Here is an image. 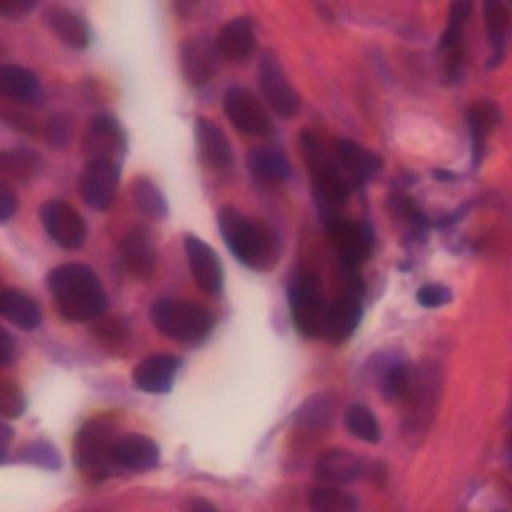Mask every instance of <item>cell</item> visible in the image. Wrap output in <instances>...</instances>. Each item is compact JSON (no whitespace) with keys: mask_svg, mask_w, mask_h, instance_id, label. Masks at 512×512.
Masks as SVG:
<instances>
[{"mask_svg":"<svg viewBox=\"0 0 512 512\" xmlns=\"http://www.w3.org/2000/svg\"><path fill=\"white\" fill-rule=\"evenodd\" d=\"M36 6L34 0H0V14L6 18H20Z\"/></svg>","mask_w":512,"mask_h":512,"instance_id":"obj_38","label":"cell"},{"mask_svg":"<svg viewBox=\"0 0 512 512\" xmlns=\"http://www.w3.org/2000/svg\"><path fill=\"white\" fill-rule=\"evenodd\" d=\"M46 138L54 148H62L72 138V124L66 116H52L46 126Z\"/></svg>","mask_w":512,"mask_h":512,"instance_id":"obj_37","label":"cell"},{"mask_svg":"<svg viewBox=\"0 0 512 512\" xmlns=\"http://www.w3.org/2000/svg\"><path fill=\"white\" fill-rule=\"evenodd\" d=\"M114 464L132 472H148L160 464L158 444L144 434H122L112 448Z\"/></svg>","mask_w":512,"mask_h":512,"instance_id":"obj_16","label":"cell"},{"mask_svg":"<svg viewBox=\"0 0 512 512\" xmlns=\"http://www.w3.org/2000/svg\"><path fill=\"white\" fill-rule=\"evenodd\" d=\"M150 320L160 334L180 344L202 342L214 326L212 314L206 308L174 298L156 300L150 308Z\"/></svg>","mask_w":512,"mask_h":512,"instance_id":"obj_5","label":"cell"},{"mask_svg":"<svg viewBox=\"0 0 512 512\" xmlns=\"http://www.w3.org/2000/svg\"><path fill=\"white\" fill-rule=\"evenodd\" d=\"M40 220L46 234L64 250H76L86 240L84 218L68 202H44L40 206Z\"/></svg>","mask_w":512,"mask_h":512,"instance_id":"obj_10","label":"cell"},{"mask_svg":"<svg viewBox=\"0 0 512 512\" xmlns=\"http://www.w3.org/2000/svg\"><path fill=\"white\" fill-rule=\"evenodd\" d=\"M132 196L136 208L150 220H164L168 216V202L160 188L148 180V178H138L132 186Z\"/></svg>","mask_w":512,"mask_h":512,"instance_id":"obj_31","label":"cell"},{"mask_svg":"<svg viewBox=\"0 0 512 512\" xmlns=\"http://www.w3.org/2000/svg\"><path fill=\"white\" fill-rule=\"evenodd\" d=\"M482 12H484V26H486V40L492 48L490 64L496 66L504 58L508 40L512 36V16L508 8L496 0L484 2Z\"/></svg>","mask_w":512,"mask_h":512,"instance_id":"obj_25","label":"cell"},{"mask_svg":"<svg viewBox=\"0 0 512 512\" xmlns=\"http://www.w3.org/2000/svg\"><path fill=\"white\" fill-rule=\"evenodd\" d=\"M16 356V342L14 338L8 334V330H0V364L8 366Z\"/></svg>","mask_w":512,"mask_h":512,"instance_id":"obj_40","label":"cell"},{"mask_svg":"<svg viewBox=\"0 0 512 512\" xmlns=\"http://www.w3.org/2000/svg\"><path fill=\"white\" fill-rule=\"evenodd\" d=\"M290 312L296 330L306 338H318L324 334L328 306L320 292V282L312 272H300L288 288Z\"/></svg>","mask_w":512,"mask_h":512,"instance_id":"obj_6","label":"cell"},{"mask_svg":"<svg viewBox=\"0 0 512 512\" xmlns=\"http://www.w3.org/2000/svg\"><path fill=\"white\" fill-rule=\"evenodd\" d=\"M468 126H470V138H472V158L474 164L482 160L484 154V144L498 120V110L492 102H476L468 108Z\"/></svg>","mask_w":512,"mask_h":512,"instance_id":"obj_28","label":"cell"},{"mask_svg":"<svg viewBox=\"0 0 512 512\" xmlns=\"http://www.w3.org/2000/svg\"><path fill=\"white\" fill-rule=\"evenodd\" d=\"M98 334V338H106V340H118L124 336V328L120 326V322L114 318H110L108 322H104L98 330H94Z\"/></svg>","mask_w":512,"mask_h":512,"instance_id":"obj_41","label":"cell"},{"mask_svg":"<svg viewBox=\"0 0 512 512\" xmlns=\"http://www.w3.org/2000/svg\"><path fill=\"white\" fill-rule=\"evenodd\" d=\"M416 300L424 308H440L452 300V292L442 284H424L416 292Z\"/></svg>","mask_w":512,"mask_h":512,"instance_id":"obj_36","label":"cell"},{"mask_svg":"<svg viewBox=\"0 0 512 512\" xmlns=\"http://www.w3.org/2000/svg\"><path fill=\"white\" fill-rule=\"evenodd\" d=\"M328 236L340 256V262L346 268H356L360 262H364L372 252V232L366 224L338 218L326 224Z\"/></svg>","mask_w":512,"mask_h":512,"instance_id":"obj_13","label":"cell"},{"mask_svg":"<svg viewBox=\"0 0 512 512\" xmlns=\"http://www.w3.org/2000/svg\"><path fill=\"white\" fill-rule=\"evenodd\" d=\"M114 422L106 416L90 418L74 436L72 458L76 468L90 480L102 482L112 476L114 458L112 448L116 442Z\"/></svg>","mask_w":512,"mask_h":512,"instance_id":"obj_4","label":"cell"},{"mask_svg":"<svg viewBox=\"0 0 512 512\" xmlns=\"http://www.w3.org/2000/svg\"><path fill=\"white\" fill-rule=\"evenodd\" d=\"M10 432H12V430H10V426L4 422V424H2V432H0V434H2V462H6V452H8Z\"/></svg>","mask_w":512,"mask_h":512,"instance_id":"obj_43","label":"cell"},{"mask_svg":"<svg viewBox=\"0 0 512 512\" xmlns=\"http://www.w3.org/2000/svg\"><path fill=\"white\" fill-rule=\"evenodd\" d=\"M24 396L20 392V388L10 382V380H2V386H0V412L2 416L8 420V418H20V414L24 412Z\"/></svg>","mask_w":512,"mask_h":512,"instance_id":"obj_35","label":"cell"},{"mask_svg":"<svg viewBox=\"0 0 512 512\" xmlns=\"http://www.w3.org/2000/svg\"><path fill=\"white\" fill-rule=\"evenodd\" d=\"M300 148L310 172L312 194L318 206V214L322 216L324 224L342 218V208L348 200V180L340 172V164L336 156H332L316 134L310 130L300 132Z\"/></svg>","mask_w":512,"mask_h":512,"instance_id":"obj_3","label":"cell"},{"mask_svg":"<svg viewBox=\"0 0 512 512\" xmlns=\"http://www.w3.org/2000/svg\"><path fill=\"white\" fill-rule=\"evenodd\" d=\"M218 228L234 258L246 268L266 272L276 266L280 258V240L266 222L248 218L242 212L224 206L218 212Z\"/></svg>","mask_w":512,"mask_h":512,"instance_id":"obj_2","label":"cell"},{"mask_svg":"<svg viewBox=\"0 0 512 512\" xmlns=\"http://www.w3.org/2000/svg\"><path fill=\"white\" fill-rule=\"evenodd\" d=\"M368 462L358 454L344 448H330L322 452L316 462L312 476L322 486H346L368 474Z\"/></svg>","mask_w":512,"mask_h":512,"instance_id":"obj_12","label":"cell"},{"mask_svg":"<svg viewBox=\"0 0 512 512\" xmlns=\"http://www.w3.org/2000/svg\"><path fill=\"white\" fill-rule=\"evenodd\" d=\"M334 152H336L338 164L358 184L372 178L382 166V160H380L378 154L362 148L360 144H356L352 140H344V138L336 140L334 142Z\"/></svg>","mask_w":512,"mask_h":512,"instance_id":"obj_23","label":"cell"},{"mask_svg":"<svg viewBox=\"0 0 512 512\" xmlns=\"http://www.w3.org/2000/svg\"><path fill=\"white\" fill-rule=\"evenodd\" d=\"M332 418V400L324 394L308 398L296 412V422L306 428H322Z\"/></svg>","mask_w":512,"mask_h":512,"instance_id":"obj_33","label":"cell"},{"mask_svg":"<svg viewBox=\"0 0 512 512\" xmlns=\"http://www.w3.org/2000/svg\"><path fill=\"white\" fill-rule=\"evenodd\" d=\"M182 360L172 354H152L140 360L132 372V382L148 394H166L172 388L174 376Z\"/></svg>","mask_w":512,"mask_h":512,"instance_id":"obj_17","label":"cell"},{"mask_svg":"<svg viewBox=\"0 0 512 512\" xmlns=\"http://www.w3.org/2000/svg\"><path fill=\"white\" fill-rule=\"evenodd\" d=\"M214 42L220 56L230 62H242L250 58L256 50V32L252 20L246 16L232 18L230 22L220 26Z\"/></svg>","mask_w":512,"mask_h":512,"instance_id":"obj_21","label":"cell"},{"mask_svg":"<svg viewBox=\"0 0 512 512\" xmlns=\"http://www.w3.org/2000/svg\"><path fill=\"white\" fill-rule=\"evenodd\" d=\"M248 170L262 182H284L290 178L286 154L272 146H258L248 152Z\"/></svg>","mask_w":512,"mask_h":512,"instance_id":"obj_27","label":"cell"},{"mask_svg":"<svg viewBox=\"0 0 512 512\" xmlns=\"http://www.w3.org/2000/svg\"><path fill=\"white\" fill-rule=\"evenodd\" d=\"M310 512H358V500L336 486H314L308 492Z\"/></svg>","mask_w":512,"mask_h":512,"instance_id":"obj_29","label":"cell"},{"mask_svg":"<svg viewBox=\"0 0 512 512\" xmlns=\"http://www.w3.org/2000/svg\"><path fill=\"white\" fill-rule=\"evenodd\" d=\"M184 250H186L190 276L194 278L196 286L208 296L220 294L224 272H222V264L216 250L194 234H188L184 238Z\"/></svg>","mask_w":512,"mask_h":512,"instance_id":"obj_14","label":"cell"},{"mask_svg":"<svg viewBox=\"0 0 512 512\" xmlns=\"http://www.w3.org/2000/svg\"><path fill=\"white\" fill-rule=\"evenodd\" d=\"M16 206L18 200L14 192L6 184H0V222H8L10 216L16 212Z\"/></svg>","mask_w":512,"mask_h":512,"instance_id":"obj_39","label":"cell"},{"mask_svg":"<svg viewBox=\"0 0 512 512\" xmlns=\"http://www.w3.org/2000/svg\"><path fill=\"white\" fill-rule=\"evenodd\" d=\"M0 90L6 98L28 106L42 100V86L38 76L22 66L8 64L0 68Z\"/></svg>","mask_w":512,"mask_h":512,"instance_id":"obj_24","label":"cell"},{"mask_svg":"<svg viewBox=\"0 0 512 512\" xmlns=\"http://www.w3.org/2000/svg\"><path fill=\"white\" fill-rule=\"evenodd\" d=\"M0 312L10 324H14L20 330H36L42 322V312L36 300H32L28 294L16 288L2 290Z\"/></svg>","mask_w":512,"mask_h":512,"instance_id":"obj_26","label":"cell"},{"mask_svg":"<svg viewBox=\"0 0 512 512\" xmlns=\"http://www.w3.org/2000/svg\"><path fill=\"white\" fill-rule=\"evenodd\" d=\"M194 138H196L198 156L204 166L218 172H224L232 166L234 162L232 146L216 122L208 118H198L194 128Z\"/></svg>","mask_w":512,"mask_h":512,"instance_id":"obj_18","label":"cell"},{"mask_svg":"<svg viewBox=\"0 0 512 512\" xmlns=\"http://www.w3.org/2000/svg\"><path fill=\"white\" fill-rule=\"evenodd\" d=\"M18 458L30 466H38L44 470H58L62 466V458H60L58 450L54 448V444H50L46 440L30 442L28 446H24V450Z\"/></svg>","mask_w":512,"mask_h":512,"instance_id":"obj_34","label":"cell"},{"mask_svg":"<svg viewBox=\"0 0 512 512\" xmlns=\"http://www.w3.org/2000/svg\"><path fill=\"white\" fill-rule=\"evenodd\" d=\"M258 84L266 102L280 118H292L298 114L300 96L272 52H264L260 56Z\"/></svg>","mask_w":512,"mask_h":512,"instance_id":"obj_8","label":"cell"},{"mask_svg":"<svg viewBox=\"0 0 512 512\" xmlns=\"http://www.w3.org/2000/svg\"><path fill=\"white\" fill-rule=\"evenodd\" d=\"M362 320V304L354 292L340 294L330 306L324 324V336L332 344L346 342Z\"/></svg>","mask_w":512,"mask_h":512,"instance_id":"obj_20","label":"cell"},{"mask_svg":"<svg viewBox=\"0 0 512 512\" xmlns=\"http://www.w3.org/2000/svg\"><path fill=\"white\" fill-rule=\"evenodd\" d=\"M186 512H222V510L206 498H192L186 506Z\"/></svg>","mask_w":512,"mask_h":512,"instance_id":"obj_42","label":"cell"},{"mask_svg":"<svg viewBox=\"0 0 512 512\" xmlns=\"http://www.w3.org/2000/svg\"><path fill=\"white\" fill-rule=\"evenodd\" d=\"M224 112L230 120V124L246 134L264 138L272 134V120L260 102V98L242 86H232L224 94Z\"/></svg>","mask_w":512,"mask_h":512,"instance_id":"obj_7","label":"cell"},{"mask_svg":"<svg viewBox=\"0 0 512 512\" xmlns=\"http://www.w3.org/2000/svg\"><path fill=\"white\" fill-rule=\"evenodd\" d=\"M42 18H44V24L52 30V34L66 46L76 48V50H82L88 46L90 28H88L86 20L72 8L52 4L44 10Z\"/></svg>","mask_w":512,"mask_h":512,"instance_id":"obj_22","label":"cell"},{"mask_svg":"<svg viewBox=\"0 0 512 512\" xmlns=\"http://www.w3.org/2000/svg\"><path fill=\"white\" fill-rule=\"evenodd\" d=\"M120 258L130 274L150 278L156 268V246L150 230L144 226L130 228L120 240Z\"/></svg>","mask_w":512,"mask_h":512,"instance_id":"obj_19","label":"cell"},{"mask_svg":"<svg viewBox=\"0 0 512 512\" xmlns=\"http://www.w3.org/2000/svg\"><path fill=\"white\" fill-rule=\"evenodd\" d=\"M36 164H38V156L24 148L4 150L0 154L2 172L16 180H28L36 172Z\"/></svg>","mask_w":512,"mask_h":512,"instance_id":"obj_32","label":"cell"},{"mask_svg":"<svg viewBox=\"0 0 512 512\" xmlns=\"http://www.w3.org/2000/svg\"><path fill=\"white\" fill-rule=\"evenodd\" d=\"M508 454H510V462H512V434L508 438Z\"/></svg>","mask_w":512,"mask_h":512,"instance_id":"obj_44","label":"cell"},{"mask_svg":"<svg viewBox=\"0 0 512 512\" xmlns=\"http://www.w3.org/2000/svg\"><path fill=\"white\" fill-rule=\"evenodd\" d=\"M344 424H346V430L362 442L376 444L382 438V430L374 412L360 402H354L346 408Z\"/></svg>","mask_w":512,"mask_h":512,"instance_id":"obj_30","label":"cell"},{"mask_svg":"<svg viewBox=\"0 0 512 512\" xmlns=\"http://www.w3.org/2000/svg\"><path fill=\"white\" fill-rule=\"evenodd\" d=\"M86 160H110L120 164L126 152V134L120 122L110 114H96L82 138Z\"/></svg>","mask_w":512,"mask_h":512,"instance_id":"obj_9","label":"cell"},{"mask_svg":"<svg viewBox=\"0 0 512 512\" xmlns=\"http://www.w3.org/2000/svg\"><path fill=\"white\" fill-rule=\"evenodd\" d=\"M58 314L68 322H86L106 310V292L96 272L80 262L56 266L46 278Z\"/></svg>","mask_w":512,"mask_h":512,"instance_id":"obj_1","label":"cell"},{"mask_svg":"<svg viewBox=\"0 0 512 512\" xmlns=\"http://www.w3.org/2000/svg\"><path fill=\"white\" fill-rule=\"evenodd\" d=\"M218 58L222 56L216 42L202 36L184 40L180 46V66L186 82L196 88L208 84L218 70Z\"/></svg>","mask_w":512,"mask_h":512,"instance_id":"obj_15","label":"cell"},{"mask_svg":"<svg viewBox=\"0 0 512 512\" xmlns=\"http://www.w3.org/2000/svg\"><path fill=\"white\" fill-rule=\"evenodd\" d=\"M118 180L120 164L110 160H86L78 178V190L90 208L106 210L114 200Z\"/></svg>","mask_w":512,"mask_h":512,"instance_id":"obj_11","label":"cell"}]
</instances>
